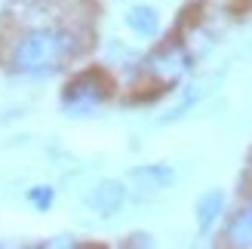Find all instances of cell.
<instances>
[{
	"label": "cell",
	"instance_id": "cell-1",
	"mask_svg": "<svg viewBox=\"0 0 252 249\" xmlns=\"http://www.w3.org/2000/svg\"><path fill=\"white\" fill-rule=\"evenodd\" d=\"M74 53V37L62 28H34L19 37L9 68L22 77H49Z\"/></svg>",
	"mask_w": 252,
	"mask_h": 249
},
{
	"label": "cell",
	"instance_id": "cell-2",
	"mask_svg": "<svg viewBox=\"0 0 252 249\" xmlns=\"http://www.w3.org/2000/svg\"><path fill=\"white\" fill-rule=\"evenodd\" d=\"M111 93V83L102 71H86L80 77H74L65 93H62V108H65L68 117H90L95 114L102 102Z\"/></svg>",
	"mask_w": 252,
	"mask_h": 249
},
{
	"label": "cell",
	"instance_id": "cell-3",
	"mask_svg": "<svg viewBox=\"0 0 252 249\" xmlns=\"http://www.w3.org/2000/svg\"><path fill=\"white\" fill-rule=\"evenodd\" d=\"M129 182H132V188H135L138 197H154L160 191L172 188L175 172L166 163H148V166H135L129 172Z\"/></svg>",
	"mask_w": 252,
	"mask_h": 249
},
{
	"label": "cell",
	"instance_id": "cell-4",
	"mask_svg": "<svg viewBox=\"0 0 252 249\" xmlns=\"http://www.w3.org/2000/svg\"><path fill=\"white\" fill-rule=\"evenodd\" d=\"M123 200H126V185H123V182H114V179L98 182L95 188L86 194V206H90L95 216H102V218L120 213Z\"/></svg>",
	"mask_w": 252,
	"mask_h": 249
},
{
	"label": "cell",
	"instance_id": "cell-5",
	"mask_svg": "<svg viewBox=\"0 0 252 249\" xmlns=\"http://www.w3.org/2000/svg\"><path fill=\"white\" fill-rule=\"evenodd\" d=\"M221 213H224V191L212 188V191H206V194H200V200H197V206H194L197 231H200V234H209L212 225L221 218Z\"/></svg>",
	"mask_w": 252,
	"mask_h": 249
},
{
	"label": "cell",
	"instance_id": "cell-6",
	"mask_svg": "<svg viewBox=\"0 0 252 249\" xmlns=\"http://www.w3.org/2000/svg\"><path fill=\"white\" fill-rule=\"evenodd\" d=\"M185 68H188V53L182 46H166L163 53H157L151 59V71L166 83H172L179 74H185Z\"/></svg>",
	"mask_w": 252,
	"mask_h": 249
},
{
	"label": "cell",
	"instance_id": "cell-7",
	"mask_svg": "<svg viewBox=\"0 0 252 249\" xmlns=\"http://www.w3.org/2000/svg\"><path fill=\"white\" fill-rule=\"evenodd\" d=\"M224 243L240 246V249H252V203L240 206L234 213V218L228 221V231H224Z\"/></svg>",
	"mask_w": 252,
	"mask_h": 249
},
{
	"label": "cell",
	"instance_id": "cell-8",
	"mask_svg": "<svg viewBox=\"0 0 252 249\" xmlns=\"http://www.w3.org/2000/svg\"><path fill=\"white\" fill-rule=\"evenodd\" d=\"M126 25L138 34V37H154L160 31V12L154 6H132L126 12Z\"/></svg>",
	"mask_w": 252,
	"mask_h": 249
},
{
	"label": "cell",
	"instance_id": "cell-9",
	"mask_svg": "<svg viewBox=\"0 0 252 249\" xmlns=\"http://www.w3.org/2000/svg\"><path fill=\"white\" fill-rule=\"evenodd\" d=\"M28 203L37 213H46V209H53V203H56V191L49 188V185H34L28 191Z\"/></svg>",
	"mask_w": 252,
	"mask_h": 249
},
{
	"label": "cell",
	"instance_id": "cell-10",
	"mask_svg": "<svg viewBox=\"0 0 252 249\" xmlns=\"http://www.w3.org/2000/svg\"><path fill=\"white\" fill-rule=\"evenodd\" d=\"M197 98H200V86H191V93H188V95H185L182 102L175 105V108H172V111H169V114L163 117V120H179V117L185 114V111H188V108H191V105L197 102Z\"/></svg>",
	"mask_w": 252,
	"mask_h": 249
}]
</instances>
